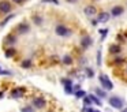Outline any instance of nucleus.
<instances>
[{"instance_id":"20e7f679","label":"nucleus","mask_w":127,"mask_h":112,"mask_svg":"<svg viewBox=\"0 0 127 112\" xmlns=\"http://www.w3.org/2000/svg\"><path fill=\"white\" fill-rule=\"evenodd\" d=\"M10 11H11V3L7 1V0H3V1H0V12L8 14Z\"/></svg>"},{"instance_id":"c85d7f7f","label":"nucleus","mask_w":127,"mask_h":112,"mask_svg":"<svg viewBox=\"0 0 127 112\" xmlns=\"http://www.w3.org/2000/svg\"><path fill=\"white\" fill-rule=\"evenodd\" d=\"M96 112H100V111H97V109H96Z\"/></svg>"},{"instance_id":"cd10ccee","label":"nucleus","mask_w":127,"mask_h":112,"mask_svg":"<svg viewBox=\"0 0 127 112\" xmlns=\"http://www.w3.org/2000/svg\"><path fill=\"white\" fill-rule=\"evenodd\" d=\"M123 111H124V112H127V108H124V109H123Z\"/></svg>"},{"instance_id":"bb28decb","label":"nucleus","mask_w":127,"mask_h":112,"mask_svg":"<svg viewBox=\"0 0 127 112\" xmlns=\"http://www.w3.org/2000/svg\"><path fill=\"white\" fill-rule=\"evenodd\" d=\"M67 1H68V3H75L77 0H67Z\"/></svg>"},{"instance_id":"39448f33","label":"nucleus","mask_w":127,"mask_h":112,"mask_svg":"<svg viewBox=\"0 0 127 112\" xmlns=\"http://www.w3.org/2000/svg\"><path fill=\"white\" fill-rule=\"evenodd\" d=\"M29 30H30V26H29L26 22H22V23H19L17 26V33L18 34H26Z\"/></svg>"},{"instance_id":"412c9836","label":"nucleus","mask_w":127,"mask_h":112,"mask_svg":"<svg viewBox=\"0 0 127 112\" xmlns=\"http://www.w3.org/2000/svg\"><path fill=\"white\" fill-rule=\"evenodd\" d=\"M22 112H34V111H33V108H32V107H23Z\"/></svg>"},{"instance_id":"f03ea898","label":"nucleus","mask_w":127,"mask_h":112,"mask_svg":"<svg viewBox=\"0 0 127 112\" xmlns=\"http://www.w3.org/2000/svg\"><path fill=\"white\" fill-rule=\"evenodd\" d=\"M56 34L60 36V37H66V36L71 34V30L67 29V27L63 26V25H58V26H56Z\"/></svg>"},{"instance_id":"ddd939ff","label":"nucleus","mask_w":127,"mask_h":112,"mask_svg":"<svg viewBox=\"0 0 127 112\" xmlns=\"http://www.w3.org/2000/svg\"><path fill=\"white\" fill-rule=\"evenodd\" d=\"M63 63H64V64H71V63H72V57L70 56V55H64V56H63Z\"/></svg>"},{"instance_id":"1a4fd4ad","label":"nucleus","mask_w":127,"mask_h":112,"mask_svg":"<svg viewBox=\"0 0 127 112\" xmlns=\"http://www.w3.org/2000/svg\"><path fill=\"white\" fill-rule=\"evenodd\" d=\"M81 45H82V48H89V46L92 45V38L89 37V36H85V37H82V40H81Z\"/></svg>"},{"instance_id":"5701e85b","label":"nucleus","mask_w":127,"mask_h":112,"mask_svg":"<svg viewBox=\"0 0 127 112\" xmlns=\"http://www.w3.org/2000/svg\"><path fill=\"white\" fill-rule=\"evenodd\" d=\"M100 33H101V41H102V40H104V38H105V34H107V33H108V30H107V29H104V30H101V32H100Z\"/></svg>"},{"instance_id":"a878e982","label":"nucleus","mask_w":127,"mask_h":112,"mask_svg":"<svg viewBox=\"0 0 127 112\" xmlns=\"http://www.w3.org/2000/svg\"><path fill=\"white\" fill-rule=\"evenodd\" d=\"M12 1H15L17 4H23V3L26 1V0H12Z\"/></svg>"},{"instance_id":"c756f323","label":"nucleus","mask_w":127,"mask_h":112,"mask_svg":"<svg viewBox=\"0 0 127 112\" xmlns=\"http://www.w3.org/2000/svg\"><path fill=\"white\" fill-rule=\"evenodd\" d=\"M122 112H124V111H122Z\"/></svg>"},{"instance_id":"a211bd4d","label":"nucleus","mask_w":127,"mask_h":112,"mask_svg":"<svg viewBox=\"0 0 127 112\" xmlns=\"http://www.w3.org/2000/svg\"><path fill=\"white\" fill-rule=\"evenodd\" d=\"M75 96H77L78 98H81V97H86V93L83 92V90H78V92L75 93Z\"/></svg>"},{"instance_id":"f3484780","label":"nucleus","mask_w":127,"mask_h":112,"mask_svg":"<svg viewBox=\"0 0 127 112\" xmlns=\"http://www.w3.org/2000/svg\"><path fill=\"white\" fill-rule=\"evenodd\" d=\"M14 55H15V51H14V49H7V51H6V56H7V57H12Z\"/></svg>"},{"instance_id":"9b49d317","label":"nucleus","mask_w":127,"mask_h":112,"mask_svg":"<svg viewBox=\"0 0 127 112\" xmlns=\"http://www.w3.org/2000/svg\"><path fill=\"white\" fill-rule=\"evenodd\" d=\"M108 19H109V14L108 12H101L98 15V22H101V23H105Z\"/></svg>"},{"instance_id":"4468645a","label":"nucleus","mask_w":127,"mask_h":112,"mask_svg":"<svg viewBox=\"0 0 127 112\" xmlns=\"http://www.w3.org/2000/svg\"><path fill=\"white\" fill-rule=\"evenodd\" d=\"M23 94V89H15L12 92V97H21Z\"/></svg>"},{"instance_id":"aec40b11","label":"nucleus","mask_w":127,"mask_h":112,"mask_svg":"<svg viewBox=\"0 0 127 112\" xmlns=\"http://www.w3.org/2000/svg\"><path fill=\"white\" fill-rule=\"evenodd\" d=\"M96 93L100 96V97H105V96H107V93L102 92V90H100V89H96Z\"/></svg>"},{"instance_id":"dca6fc26","label":"nucleus","mask_w":127,"mask_h":112,"mask_svg":"<svg viewBox=\"0 0 127 112\" xmlns=\"http://www.w3.org/2000/svg\"><path fill=\"white\" fill-rule=\"evenodd\" d=\"M89 97L92 98V101H93L94 104H97V105H101V101H100V98H97L96 96H92V94H90Z\"/></svg>"},{"instance_id":"423d86ee","label":"nucleus","mask_w":127,"mask_h":112,"mask_svg":"<svg viewBox=\"0 0 127 112\" xmlns=\"http://www.w3.org/2000/svg\"><path fill=\"white\" fill-rule=\"evenodd\" d=\"M33 105L36 107V108H44V107L47 105V101L42 97H36L33 100Z\"/></svg>"},{"instance_id":"b1692460","label":"nucleus","mask_w":127,"mask_h":112,"mask_svg":"<svg viewBox=\"0 0 127 112\" xmlns=\"http://www.w3.org/2000/svg\"><path fill=\"white\" fill-rule=\"evenodd\" d=\"M83 111H85V112H96V109H94V108H85Z\"/></svg>"},{"instance_id":"4be33fe9","label":"nucleus","mask_w":127,"mask_h":112,"mask_svg":"<svg viewBox=\"0 0 127 112\" xmlns=\"http://www.w3.org/2000/svg\"><path fill=\"white\" fill-rule=\"evenodd\" d=\"M86 74H88V76H89V78H92V76L94 75L93 70H90V68H86Z\"/></svg>"},{"instance_id":"9d476101","label":"nucleus","mask_w":127,"mask_h":112,"mask_svg":"<svg viewBox=\"0 0 127 112\" xmlns=\"http://www.w3.org/2000/svg\"><path fill=\"white\" fill-rule=\"evenodd\" d=\"M15 42H17V37H15L14 34H8L4 38V44H6V45H14Z\"/></svg>"},{"instance_id":"393cba45","label":"nucleus","mask_w":127,"mask_h":112,"mask_svg":"<svg viewBox=\"0 0 127 112\" xmlns=\"http://www.w3.org/2000/svg\"><path fill=\"white\" fill-rule=\"evenodd\" d=\"M22 66H23L25 68H26V67H29V66H30V62H29V60H28V62H23V63H22Z\"/></svg>"},{"instance_id":"2eb2a0df","label":"nucleus","mask_w":127,"mask_h":112,"mask_svg":"<svg viewBox=\"0 0 127 112\" xmlns=\"http://www.w3.org/2000/svg\"><path fill=\"white\" fill-rule=\"evenodd\" d=\"M64 92H66L67 94L72 93V86H71V82H70V83H66V87H64Z\"/></svg>"},{"instance_id":"f8f14e48","label":"nucleus","mask_w":127,"mask_h":112,"mask_svg":"<svg viewBox=\"0 0 127 112\" xmlns=\"http://www.w3.org/2000/svg\"><path fill=\"white\" fill-rule=\"evenodd\" d=\"M109 51H111V53H119V52L122 51V48L115 44V45H111V46H109Z\"/></svg>"},{"instance_id":"6ab92c4d","label":"nucleus","mask_w":127,"mask_h":112,"mask_svg":"<svg viewBox=\"0 0 127 112\" xmlns=\"http://www.w3.org/2000/svg\"><path fill=\"white\" fill-rule=\"evenodd\" d=\"M33 21L36 22V25H40L42 22V19H41V16H38V15H34L33 16Z\"/></svg>"},{"instance_id":"7ed1b4c3","label":"nucleus","mask_w":127,"mask_h":112,"mask_svg":"<svg viewBox=\"0 0 127 112\" xmlns=\"http://www.w3.org/2000/svg\"><path fill=\"white\" fill-rule=\"evenodd\" d=\"M109 105L113 107L116 109H120L123 107V100H120L119 97H111L109 98Z\"/></svg>"},{"instance_id":"f257e3e1","label":"nucleus","mask_w":127,"mask_h":112,"mask_svg":"<svg viewBox=\"0 0 127 112\" xmlns=\"http://www.w3.org/2000/svg\"><path fill=\"white\" fill-rule=\"evenodd\" d=\"M100 83L102 85V89H105V90H111L113 87V85H112V82L109 81V78H108L107 75H104V74L100 75Z\"/></svg>"},{"instance_id":"0eeeda50","label":"nucleus","mask_w":127,"mask_h":112,"mask_svg":"<svg viewBox=\"0 0 127 112\" xmlns=\"http://www.w3.org/2000/svg\"><path fill=\"white\" fill-rule=\"evenodd\" d=\"M83 12H85L88 16H93V15L97 14V8L94 7V5H86L85 10H83Z\"/></svg>"},{"instance_id":"6e6552de","label":"nucleus","mask_w":127,"mask_h":112,"mask_svg":"<svg viewBox=\"0 0 127 112\" xmlns=\"http://www.w3.org/2000/svg\"><path fill=\"white\" fill-rule=\"evenodd\" d=\"M123 12H124V8L122 7V5H115V7L111 10V15L112 16H119V15H122Z\"/></svg>"}]
</instances>
